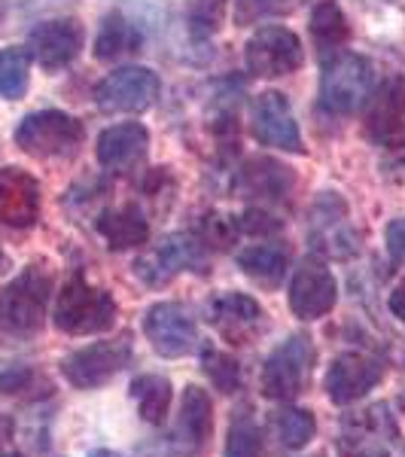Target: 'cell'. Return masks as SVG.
Instances as JSON below:
<instances>
[{
	"mask_svg": "<svg viewBox=\"0 0 405 457\" xmlns=\"http://www.w3.org/2000/svg\"><path fill=\"white\" fill-rule=\"evenodd\" d=\"M120 305L101 287H92L83 275H73L62 287L55 302V327L68 336H88L113 329Z\"/></svg>",
	"mask_w": 405,
	"mask_h": 457,
	"instance_id": "cell-1",
	"label": "cell"
},
{
	"mask_svg": "<svg viewBox=\"0 0 405 457\" xmlns=\"http://www.w3.org/2000/svg\"><path fill=\"white\" fill-rule=\"evenodd\" d=\"M49 293H53L49 271L40 269V265H28L21 275H16L0 290V327L10 336L40 333Z\"/></svg>",
	"mask_w": 405,
	"mask_h": 457,
	"instance_id": "cell-2",
	"label": "cell"
},
{
	"mask_svg": "<svg viewBox=\"0 0 405 457\" xmlns=\"http://www.w3.org/2000/svg\"><path fill=\"white\" fill-rule=\"evenodd\" d=\"M83 122L62 110L28 113L16 129V146L34 159H68L83 144Z\"/></svg>",
	"mask_w": 405,
	"mask_h": 457,
	"instance_id": "cell-3",
	"label": "cell"
},
{
	"mask_svg": "<svg viewBox=\"0 0 405 457\" xmlns=\"http://www.w3.org/2000/svg\"><path fill=\"white\" fill-rule=\"evenodd\" d=\"M375 71L366 55L357 53H338L333 62L323 64L320 77V107L333 116L353 113L372 92Z\"/></svg>",
	"mask_w": 405,
	"mask_h": 457,
	"instance_id": "cell-4",
	"label": "cell"
},
{
	"mask_svg": "<svg viewBox=\"0 0 405 457\" xmlns=\"http://www.w3.org/2000/svg\"><path fill=\"white\" fill-rule=\"evenodd\" d=\"M314 345L311 338L305 336H293L286 338L284 345H277L275 351L269 353L262 366V394L269 400H296L299 394H305L308 381H311L314 372Z\"/></svg>",
	"mask_w": 405,
	"mask_h": 457,
	"instance_id": "cell-5",
	"label": "cell"
},
{
	"mask_svg": "<svg viewBox=\"0 0 405 457\" xmlns=\"http://www.w3.org/2000/svg\"><path fill=\"white\" fill-rule=\"evenodd\" d=\"M204 265H208V253H204L202 241H195L193 235L174 232L165 235L159 245H153L135 262V275L144 284L161 287L174 281L177 275H183V271H204Z\"/></svg>",
	"mask_w": 405,
	"mask_h": 457,
	"instance_id": "cell-6",
	"label": "cell"
},
{
	"mask_svg": "<svg viewBox=\"0 0 405 457\" xmlns=\"http://www.w3.org/2000/svg\"><path fill=\"white\" fill-rule=\"evenodd\" d=\"M244 58H247V71L253 77L275 79V77H286V73H296L302 68V62H305V49H302V40L290 28L265 25L247 40Z\"/></svg>",
	"mask_w": 405,
	"mask_h": 457,
	"instance_id": "cell-7",
	"label": "cell"
},
{
	"mask_svg": "<svg viewBox=\"0 0 405 457\" xmlns=\"http://www.w3.org/2000/svg\"><path fill=\"white\" fill-rule=\"evenodd\" d=\"M159 92L161 83L156 73L141 64H128V68L107 73L95 86V104L107 113H144L146 107L156 104Z\"/></svg>",
	"mask_w": 405,
	"mask_h": 457,
	"instance_id": "cell-8",
	"label": "cell"
},
{
	"mask_svg": "<svg viewBox=\"0 0 405 457\" xmlns=\"http://www.w3.org/2000/svg\"><path fill=\"white\" fill-rule=\"evenodd\" d=\"M131 363V338L120 336L110 342H95L88 348L73 351L62 360V372L73 387L92 390L107 385L113 375H120Z\"/></svg>",
	"mask_w": 405,
	"mask_h": 457,
	"instance_id": "cell-9",
	"label": "cell"
},
{
	"mask_svg": "<svg viewBox=\"0 0 405 457\" xmlns=\"http://www.w3.org/2000/svg\"><path fill=\"white\" fill-rule=\"evenodd\" d=\"M308 241L318 253H326L333 260H348L360 250L357 232L348 223V204L338 193H323L311 208L308 220Z\"/></svg>",
	"mask_w": 405,
	"mask_h": 457,
	"instance_id": "cell-10",
	"label": "cell"
},
{
	"mask_svg": "<svg viewBox=\"0 0 405 457\" xmlns=\"http://www.w3.org/2000/svg\"><path fill=\"white\" fill-rule=\"evenodd\" d=\"M144 333L150 338L153 351L161 357H183L195 351L198 327L193 314L177 302H156L144 317Z\"/></svg>",
	"mask_w": 405,
	"mask_h": 457,
	"instance_id": "cell-11",
	"label": "cell"
},
{
	"mask_svg": "<svg viewBox=\"0 0 405 457\" xmlns=\"http://www.w3.org/2000/svg\"><path fill=\"white\" fill-rule=\"evenodd\" d=\"M250 122H253V137L262 146H275V150H284V153L305 150V146H302V135H299V122H296V116H293V107L281 92H262L260 98L253 101Z\"/></svg>",
	"mask_w": 405,
	"mask_h": 457,
	"instance_id": "cell-12",
	"label": "cell"
},
{
	"mask_svg": "<svg viewBox=\"0 0 405 457\" xmlns=\"http://www.w3.org/2000/svg\"><path fill=\"white\" fill-rule=\"evenodd\" d=\"M338 284L333 271L318 260H305L293 275L290 284V308L302 320H320L335 308Z\"/></svg>",
	"mask_w": 405,
	"mask_h": 457,
	"instance_id": "cell-13",
	"label": "cell"
},
{
	"mask_svg": "<svg viewBox=\"0 0 405 457\" xmlns=\"http://www.w3.org/2000/svg\"><path fill=\"white\" fill-rule=\"evenodd\" d=\"M86 43L83 25L77 19H49L40 21L31 34H28V49L37 58V64L46 71L68 68L73 58L79 55Z\"/></svg>",
	"mask_w": 405,
	"mask_h": 457,
	"instance_id": "cell-14",
	"label": "cell"
},
{
	"mask_svg": "<svg viewBox=\"0 0 405 457\" xmlns=\"http://www.w3.org/2000/svg\"><path fill=\"white\" fill-rule=\"evenodd\" d=\"M384 378V366L378 360L366 357V353L348 351L338 353L326 372V396L335 405L357 403L360 396H366L369 390Z\"/></svg>",
	"mask_w": 405,
	"mask_h": 457,
	"instance_id": "cell-15",
	"label": "cell"
},
{
	"mask_svg": "<svg viewBox=\"0 0 405 457\" xmlns=\"http://www.w3.org/2000/svg\"><path fill=\"white\" fill-rule=\"evenodd\" d=\"M40 220V183L25 168H0V223L31 228Z\"/></svg>",
	"mask_w": 405,
	"mask_h": 457,
	"instance_id": "cell-16",
	"label": "cell"
},
{
	"mask_svg": "<svg viewBox=\"0 0 405 457\" xmlns=\"http://www.w3.org/2000/svg\"><path fill=\"white\" fill-rule=\"evenodd\" d=\"M405 125V79L387 77L384 83L375 88L369 110H366V135L375 144L387 146L402 135Z\"/></svg>",
	"mask_w": 405,
	"mask_h": 457,
	"instance_id": "cell-17",
	"label": "cell"
},
{
	"mask_svg": "<svg viewBox=\"0 0 405 457\" xmlns=\"http://www.w3.org/2000/svg\"><path fill=\"white\" fill-rule=\"evenodd\" d=\"M146 146H150V131L141 122L110 125L98 137V162L107 171H128L144 159Z\"/></svg>",
	"mask_w": 405,
	"mask_h": 457,
	"instance_id": "cell-18",
	"label": "cell"
},
{
	"mask_svg": "<svg viewBox=\"0 0 405 457\" xmlns=\"http://www.w3.org/2000/svg\"><path fill=\"white\" fill-rule=\"evenodd\" d=\"M293 183H296V174L293 168L281 165V162L260 156L250 159L238 174V189L244 195H260V198H284L290 195Z\"/></svg>",
	"mask_w": 405,
	"mask_h": 457,
	"instance_id": "cell-19",
	"label": "cell"
},
{
	"mask_svg": "<svg viewBox=\"0 0 405 457\" xmlns=\"http://www.w3.org/2000/svg\"><path fill=\"white\" fill-rule=\"evenodd\" d=\"M98 232L107 241L110 250H128L141 247L150 238V223L141 213L137 204H122V208H110L98 217Z\"/></svg>",
	"mask_w": 405,
	"mask_h": 457,
	"instance_id": "cell-20",
	"label": "cell"
},
{
	"mask_svg": "<svg viewBox=\"0 0 405 457\" xmlns=\"http://www.w3.org/2000/svg\"><path fill=\"white\" fill-rule=\"evenodd\" d=\"M211 320L229 338H244V333H250L262 320V308L247 293H219L211 302Z\"/></svg>",
	"mask_w": 405,
	"mask_h": 457,
	"instance_id": "cell-21",
	"label": "cell"
},
{
	"mask_svg": "<svg viewBox=\"0 0 405 457\" xmlns=\"http://www.w3.org/2000/svg\"><path fill=\"white\" fill-rule=\"evenodd\" d=\"M213 433V405L202 387L189 385L180 403V439L189 448H202Z\"/></svg>",
	"mask_w": 405,
	"mask_h": 457,
	"instance_id": "cell-22",
	"label": "cell"
},
{
	"mask_svg": "<svg viewBox=\"0 0 405 457\" xmlns=\"http://www.w3.org/2000/svg\"><path fill=\"white\" fill-rule=\"evenodd\" d=\"M290 253L281 245H253L238 253V269L244 271L250 281L262 287H277L286 275Z\"/></svg>",
	"mask_w": 405,
	"mask_h": 457,
	"instance_id": "cell-23",
	"label": "cell"
},
{
	"mask_svg": "<svg viewBox=\"0 0 405 457\" xmlns=\"http://www.w3.org/2000/svg\"><path fill=\"white\" fill-rule=\"evenodd\" d=\"M131 396L146 424H165L171 409V381L165 375H137L131 381Z\"/></svg>",
	"mask_w": 405,
	"mask_h": 457,
	"instance_id": "cell-24",
	"label": "cell"
},
{
	"mask_svg": "<svg viewBox=\"0 0 405 457\" xmlns=\"http://www.w3.org/2000/svg\"><path fill=\"white\" fill-rule=\"evenodd\" d=\"M137 46H141V31H137V28L131 25L125 16H120V12L107 16L98 37H95V55H98L101 62L122 58L128 53H135Z\"/></svg>",
	"mask_w": 405,
	"mask_h": 457,
	"instance_id": "cell-25",
	"label": "cell"
},
{
	"mask_svg": "<svg viewBox=\"0 0 405 457\" xmlns=\"http://www.w3.org/2000/svg\"><path fill=\"white\" fill-rule=\"evenodd\" d=\"M311 34H314V43H318L323 53H329V49L335 53V49H342L344 43L351 40V25L335 0H320V4L314 6Z\"/></svg>",
	"mask_w": 405,
	"mask_h": 457,
	"instance_id": "cell-26",
	"label": "cell"
},
{
	"mask_svg": "<svg viewBox=\"0 0 405 457\" xmlns=\"http://www.w3.org/2000/svg\"><path fill=\"white\" fill-rule=\"evenodd\" d=\"M28 79H31V53L21 46L0 49V98H25Z\"/></svg>",
	"mask_w": 405,
	"mask_h": 457,
	"instance_id": "cell-27",
	"label": "cell"
},
{
	"mask_svg": "<svg viewBox=\"0 0 405 457\" xmlns=\"http://www.w3.org/2000/svg\"><path fill=\"white\" fill-rule=\"evenodd\" d=\"M275 430H277L281 445L296 452V448H305L308 442L314 439L318 421H314V415L305 409H281V411H275Z\"/></svg>",
	"mask_w": 405,
	"mask_h": 457,
	"instance_id": "cell-28",
	"label": "cell"
},
{
	"mask_svg": "<svg viewBox=\"0 0 405 457\" xmlns=\"http://www.w3.org/2000/svg\"><path fill=\"white\" fill-rule=\"evenodd\" d=\"M262 454V433L247 411L232 418L229 439H226L223 457H260Z\"/></svg>",
	"mask_w": 405,
	"mask_h": 457,
	"instance_id": "cell-29",
	"label": "cell"
},
{
	"mask_svg": "<svg viewBox=\"0 0 405 457\" xmlns=\"http://www.w3.org/2000/svg\"><path fill=\"white\" fill-rule=\"evenodd\" d=\"M202 366H204V375L211 378V385L223 394H235L241 387V366L238 360L229 357L223 351H204L202 353Z\"/></svg>",
	"mask_w": 405,
	"mask_h": 457,
	"instance_id": "cell-30",
	"label": "cell"
},
{
	"mask_svg": "<svg viewBox=\"0 0 405 457\" xmlns=\"http://www.w3.org/2000/svg\"><path fill=\"white\" fill-rule=\"evenodd\" d=\"M302 0H238L235 4V21L238 25H253L265 16H275V12H290L296 10Z\"/></svg>",
	"mask_w": 405,
	"mask_h": 457,
	"instance_id": "cell-31",
	"label": "cell"
},
{
	"mask_svg": "<svg viewBox=\"0 0 405 457\" xmlns=\"http://www.w3.org/2000/svg\"><path fill=\"white\" fill-rule=\"evenodd\" d=\"M238 235V220L235 217H223V213H208L202 220V245L204 247H217L226 250Z\"/></svg>",
	"mask_w": 405,
	"mask_h": 457,
	"instance_id": "cell-32",
	"label": "cell"
},
{
	"mask_svg": "<svg viewBox=\"0 0 405 457\" xmlns=\"http://www.w3.org/2000/svg\"><path fill=\"white\" fill-rule=\"evenodd\" d=\"M226 6H229V0H193V4H189V21H193L195 31L211 34V31H217L219 21H223Z\"/></svg>",
	"mask_w": 405,
	"mask_h": 457,
	"instance_id": "cell-33",
	"label": "cell"
},
{
	"mask_svg": "<svg viewBox=\"0 0 405 457\" xmlns=\"http://www.w3.org/2000/svg\"><path fill=\"white\" fill-rule=\"evenodd\" d=\"M37 387H46V378L43 375H37L34 370H28V366H19V370H10L0 375V390H4L6 396H28L34 394Z\"/></svg>",
	"mask_w": 405,
	"mask_h": 457,
	"instance_id": "cell-34",
	"label": "cell"
},
{
	"mask_svg": "<svg viewBox=\"0 0 405 457\" xmlns=\"http://www.w3.org/2000/svg\"><path fill=\"white\" fill-rule=\"evenodd\" d=\"M284 228V220H277L275 213L260 211V208H250L238 217V232L247 235H275Z\"/></svg>",
	"mask_w": 405,
	"mask_h": 457,
	"instance_id": "cell-35",
	"label": "cell"
},
{
	"mask_svg": "<svg viewBox=\"0 0 405 457\" xmlns=\"http://www.w3.org/2000/svg\"><path fill=\"white\" fill-rule=\"evenodd\" d=\"M387 250L396 262H405V217L387 226Z\"/></svg>",
	"mask_w": 405,
	"mask_h": 457,
	"instance_id": "cell-36",
	"label": "cell"
},
{
	"mask_svg": "<svg viewBox=\"0 0 405 457\" xmlns=\"http://www.w3.org/2000/svg\"><path fill=\"white\" fill-rule=\"evenodd\" d=\"M390 312L405 320V281L396 287L393 293H390Z\"/></svg>",
	"mask_w": 405,
	"mask_h": 457,
	"instance_id": "cell-37",
	"label": "cell"
},
{
	"mask_svg": "<svg viewBox=\"0 0 405 457\" xmlns=\"http://www.w3.org/2000/svg\"><path fill=\"white\" fill-rule=\"evenodd\" d=\"M12 433H16V421H12L10 415H4V411H0V445H4L6 439H12Z\"/></svg>",
	"mask_w": 405,
	"mask_h": 457,
	"instance_id": "cell-38",
	"label": "cell"
},
{
	"mask_svg": "<svg viewBox=\"0 0 405 457\" xmlns=\"http://www.w3.org/2000/svg\"><path fill=\"white\" fill-rule=\"evenodd\" d=\"M6 262H10V260H6V253H4V247H0V271H4V269H6Z\"/></svg>",
	"mask_w": 405,
	"mask_h": 457,
	"instance_id": "cell-39",
	"label": "cell"
},
{
	"mask_svg": "<svg viewBox=\"0 0 405 457\" xmlns=\"http://www.w3.org/2000/svg\"><path fill=\"white\" fill-rule=\"evenodd\" d=\"M92 457H120V454H113V452H92Z\"/></svg>",
	"mask_w": 405,
	"mask_h": 457,
	"instance_id": "cell-40",
	"label": "cell"
},
{
	"mask_svg": "<svg viewBox=\"0 0 405 457\" xmlns=\"http://www.w3.org/2000/svg\"><path fill=\"white\" fill-rule=\"evenodd\" d=\"M6 457H21V454H6Z\"/></svg>",
	"mask_w": 405,
	"mask_h": 457,
	"instance_id": "cell-41",
	"label": "cell"
}]
</instances>
